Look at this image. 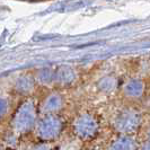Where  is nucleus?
<instances>
[{
	"label": "nucleus",
	"instance_id": "obj_2",
	"mask_svg": "<svg viewBox=\"0 0 150 150\" xmlns=\"http://www.w3.org/2000/svg\"><path fill=\"white\" fill-rule=\"evenodd\" d=\"M71 131L79 141H93L100 132V124L97 117L90 113H83L76 117L71 124Z\"/></svg>",
	"mask_w": 150,
	"mask_h": 150
},
{
	"label": "nucleus",
	"instance_id": "obj_7",
	"mask_svg": "<svg viewBox=\"0 0 150 150\" xmlns=\"http://www.w3.org/2000/svg\"><path fill=\"white\" fill-rule=\"evenodd\" d=\"M8 112V103L5 99H0V122L4 120Z\"/></svg>",
	"mask_w": 150,
	"mask_h": 150
},
{
	"label": "nucleus",
	"instance_id": "obj_9",
	"mask_svg": "<svg viewBox=\"0 0 150 150\" xmlns=\"http://www.w3.org/2000/svg\"><path fill=\"white\" fill-rule=\"evenodd\" d=\"M28 150H49V144L45 142H40L36 143L34 146H32Z\"/></svg>",
	"mask_w": 150,
	"mask_h": 150
},
{
	"label": "nucleus",
	"instance_id": "obj_6",
	"mask_svg": "<svg viewBox=\"0 0 150 150\" xmlns=\"http://www.w3.org/2000/svg\"><path fill=\"white\" fill-rule=\"evenodd\" d=\"M61 106H62V102L60 98L58 96H51L45 102L43 110L45 114H55L60 111Z\"/></svg>",
	"mask_w": 150,
	"mask_h": 150
},
{
	"label": "nucleus",
	"instance_id": "obj_11",
	"mask_svg": "<svg viewBox=\"0 0 150 150\" xmlns=\"http://www.w3.org/2000/svg\"><path fill=\"white\" fill-rule=\"evenodd\" d=\"M88 150H106V148H104V147H102V146H94V147H91V148H89Z\"/></svg>",
	"mask_w": 150,
	"mask_h": 150
},
{
	"label": "nucleus",
	"instance_id": "obj_1",
	"mask_svg": "<svg viewBox=\"0 0 150 150\" xmlns=\"http://www.w3.org/2000/svg\"><path fill=\"white\" fill-rule=\"evenodd\" d=\"M64 129V122L57 114H45L38 119L34 133L41 142L50 143L58 140Z\"/></svg>",
	"mask_w": 150,
	"mask_h": 150
},
{
	"label": "nucleus",
	"instance_id": "obj_12",
	"mask_svg": "<svg viewBox=\"0 0 150 150\" xmlns=\"http://www.w3.org/2000/svg\"><path fill=\"white\" fill-rule=\"evenodd\" d=\"M147 137H148V139H147V140H150V129L148 130V132H147Z\"/></svg>",
	"mask_w": 150,
	"mask_h": 150
},
{
	"label": "nucleus",
	"instance_id": "obj_4",
	"mask_svg": "<svg viewBox=\"0 0 150 150\" xmlns=\"http://www.w3.org/2000/svg\"><path fill=\"white\" fill-rule=\"evenodd\" d=\"M142 125L141 114L135 111H123L112 121L113 130L120 135H133Z\"/></svg>",
	"mask_w": 150,
	"mask_h": 150
},
{
	"label": "nucleus",
	"instance_id": "obj_3",
	"mask_svg": "<svg viewBox=\"0 0 150 150\" xmlns=\"http://www.w3.org/2000/svg\"><path fill=\"white\" fill-rule=\"evenodd\" d=\"M38 120L35 106L30 103H25L19 107L13 119V131L18 135L28 134L34 131Z\"/></svg>",
	"mask_w": 150,
	"mask_h": 150
},
{
	"label": "nucleus",
	"instance_id": "obj_10",
	"mask_svg": "<svg viewBox=\"0 0 150 150\" xmlns=\"http://www.w3.org/2000/svg\"><path fill=\"white\" fill-rule=\"evenodd\" d=\"M137 150H150V140H146L143 143H141Z\"/></svg>",
	"mask_w": 150,
	"mask_h": 150
},
{
	"label": "nucleus",
	"instance_id": "obj_8",
	"mask_svg": "<svg viewBox=\"0 0 150 150\" xmlns=\"http://www.w3.org/2000/svg\"><path fill=\"white\" fill-rule=\"evenodd\" d=\"M141 89L142 88L138 83H132V85H130V88L128 89V95L129 96H138V95H140Z\"/></svg>",
	"mask_w": 150,
	"mask_h": 150
},
{
	"label": "nucleus",
	"instance_id": "obj_5",
	"mask_svg": "<svg viewBox=\"0 0 150 150\" xmlns=\"http://www.w3.org/2000/svg\"><path fill=\"white\" fill-rule=\"evenodd\" d=\"M139 144L133 135L117 134L110 142L106 150H137Z\"/></svg>",
	"mask_w": 150,
	"mask_h": 150
}]
</instances>
